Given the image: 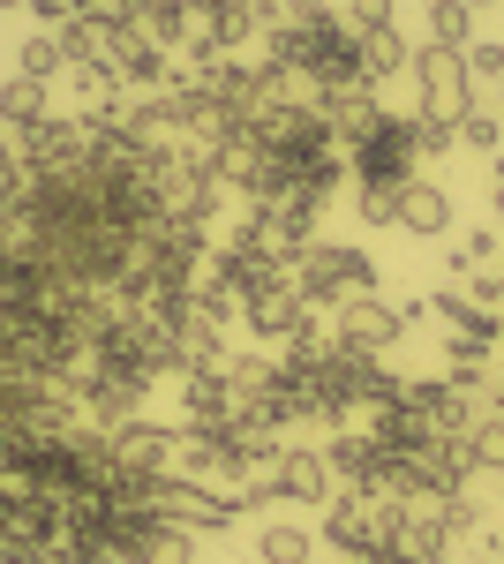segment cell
<instances>
[{"mask_svg":"<svg viewBox=\"0 0 504 564\" xmlns=\"http://www.w3.org/2000/svg\"><path fill=\"white\" fill-rule=\"evenodd\" d=\"M136 31L159 45V53H189V39H196V8H189V0H151Z\"/></svg>","mask_w":504,"mask_h":564,"instance_id":"cell-16","label":"cell"},{"mask_svg":"<svg viewBox=\"0 0 504 564\" xmlns=\"http://www.w3.org/2000/svg\"><path fill=\"white\" fill-rule=\"evenodd\" d=\"M467 8H474V15H482V8H497V0H467Z\"/></svg>","mask_w":504,"mask_h":564,"instance_id":"cell-32","label":"cell"},{"mask_svg":"<svg viewBox=\"0 0 504 564\" xmlns=\"http://www.w3.org/2000/svg\"><path fill=\"white\" fill-rule=\"evenodd\" d=\"M332 339L346 354H377V361H384V354L407 339V316H399V302H384V294H354V302L339 308Z\"/></svg>","mask_w":504,"mask_h":564,"instance_id":"cell-5","label":"cell"},{"mask_svg":"<svg viewBox=\"0 0 504 564\" xmlns=\"http://www.w3.org/2000/svg\"><path fill=\"white\" fill-rule=\"evenodd\" d=\"M421 23H429V45H444V53H467L474 45V8L467 0H429Z\"/></svg>","mask_w":504,"mask_h":564,"instance_id":"cell-18","label":"cell"},{"mask_svg":"<svg viewBox=\"0 0 504 564\" xmlns=\"http://www.w3.org/2000/svg\"><path fill=\"white\" fill-rule=\"evenodd\" d=\"M467 459H474V475H504V414L497 406L467 430Z\"/></svg>","mask_w":504,"mask_h":564,"instance_id":"cell-22","label":"cell"},{"mask_svg":"<svg viewBox=\"0 0 504 564\" xmlns=\"http://www.w3.org/2000/svg\"><path fill=\"white\" fill-rule=\"evenodd\" d=\"M39 121H53V113H45V84H31V76L0 84V129H8V135H31Z\"/></svg>","mask_w":504,"mask_h":564,"instance_id":"cell-17","label":"cell"},{"mask_svg":"<svg viewBox=\"0 0 504 564\" xmlns=\"http://www.w3.org/2000/svg\"><path fill=\"white\" fill-rule=\"evenodd\" d=\"M354 212H362V226H399V196H392V188H362Z\"/></svg>","mask_w":504,"mask_h":564,"instance_id":"cell-25","label":"cell"},{"mask_svg":"<svg viewBox=\"0 0 504 564\" xmlns=\"http://www.w3.org/2000/svg\"><path fill=\"white\" fill-rule=\"evenodd\" d=\"M362 564H415V557H399V550H377V557H362Z\"/></svg>","mask_w":504,"mask_h":564,"instance_id":"cell-30","label":"cell"},{"mask_svg":"<svg viewBox=\"0 0 504 564\" xmlns=\"http://www.w3.org/2000/svg\"><path fill=\"white\" fill-rule=\"evenodd\" d=\"M317 308H301L294 279H271V286H256V294H242V324H249L256 347H287L301 324H309Z\"/></svg>","mask_w":504,"mask_h":564,"instance_id":"cell-7","label":"cell"},{"mask_svg":"<svg viewBox=\"0 0 504 564\" xmlns=\"http://www.w3.org/2000/svg\"><path fill=\"white\" fill-rule=\"evenodd\" d=\"M460 61H467V76H474V84H504V45L497 39H474Z\"/></svg>","mask_w":504,"mask_h":564,"instance_id":"cell-24","label":"cell"},{"mask_svg":"<svg viewBox=\"0 0 504 564\" xmlns=\"http://www.w3.org/2000/svg\"><path fill=\"white\" fill-rule=\"evenodd\" d=\"M234 422V384L226 369H189L181 377V430H226Z\"/></svg>","mask_w":504,"mask_h":564,"instance_id":"cell-11","label":"cell"},{"mask_svg":"<svg viewBox=\"0 0 504 564\" xmlns=\"http://www.w3.org/2000/svg\"><path fill=\"white\" fill-rule=\"evenodd\" d=\"M317 113H324V129H332L339 151H354V143L384 121V98H377V84H332L317 98Z\"/></svg>","mask_w":504,"mask_h":564,"instance_id":"cell-9","label":"cell"},{"mask_svg":"<svg viewBox=\"0 0 504 564\" xmlns=\"http://www.w3.org/2000/svg\"><path fill=\"white\" fill-rule=\"evenodd\" d=\"M332 467H324V444H287V459H279V475H271V497H287V505H332Z\"/></svg>","mask_w":504,"mask_h":564,"instance_id":"cell-10","label":"cell"},{"mask_svg":"<svg viewBox=\"0 0 504 564\" xmlns=\"http://www.w3.org/2000/svg\"><path fill=\"white\" fill-rule=\"evenodd\" d=\"M256 31H264V0H234V8L196 15V45H204V53H218V61H234Z\"/></svg>","mask_w":504,"mask_h":564,"instance_id":"cell-12","label":"cell"},{"mask_svg":"<svg viewBox=\"0 0 504 564\" xmlns=\"http://www.w3.org/2000/svg\"><path fill=\"white\" fill-rule=\"evenodd\" d=\"M53 39H61V53H68V68H106V23H98V15L61 23Z\"/></svg>","mask_w":504,"mask_h":564,"instance_id":"cell-21","label":"cell"},{"mask_svg":"<svg viewBox=\"0 0 504 564\" xmlns=\"http://www.w3.org/2000/svg\"><path fill=\"white\" fill-rule=\"evenodd\" d=\"M452 143H460V151H474V159H497V143H504V113H482V106H474L460 129H452Z\"/></svg>","mask_w":504,"mask_h":564,"instance_id":"cell-23","label":"cell"},{"mask_svg":"<svg viewBox=\"0 0 504 564\" xmlns=\"http://www.w3.org/2000/svg\"><path fill=\"white\" fill-rule=\"evenodd\" d=\"M15 174H23V151H15V135L0 129V181H15Z\"/></svg>","mask_w":504,"mask_h":564,"instance_id":"cell-28","label":"cell"},{"mask_svg":"<svg viewBox=\"0 0 504 564\" xmlns=\"http://www.w3.org/2000/svg\"><path fill=\"white\" fill-rule=\"evenodd\" d=\"M490 212H497V226H504V159H490Z\"/></svg>","mask_w":504,"mask_h":564,"instance_id":"cell-29","label":"cell"},{"mask_svg":"<svg viewBox=\"0 0 504 564\" xmlns=\"http://www.w3.org/2000/svg\"><path fill=\"white\" fill-rule=\"evenodd\" d=\"M415 151H421V159L452 151V129H444V121H429V113H415Z\"/></svg>","mask_w":504,"mask_h":564,"instance_id":"cell-27","label":"cell"},{"mask_svg":"<svg viewBox=\"0 0 504 564\" xmlns=\"http://www.w3.org/2000/svg\"><path fill=\"white\" fill-rule=\"evenodd\" d=\"M106 68H114L121 90H136V98H151V90L173 84V53H159L136 23H106Z\"/></svg>","mask_w":504,"mask_h":564,"instance_id":"cell-6","label":"cell"},{"mask_svg":"<svg viewBox=\"0 0 504 564\" xmlns=\"http://www.w3.org/2000/svg\"><path fill=\"white\" fill-rule=\"evenodd\" d=\"M106 436H114V459H121L128 475H143V481L173 475V444H181V430L151 422V414H128V422H114Z\"/></svg>","mask_w":504,"mask_h":564,"instance_id":"cell-8","label":"cell"},{"mask_svg":"<svg viewBox=\"0 0 504 564\" xmlns=\"http://www.w3.org/2000/svg\"><path fill=\"white\" fill-rule=\"evenodd\" d=\"M362 39V84H392V76H407L415 68V45L399 39V23H384V31H354Z\"/></svg>","mask_w":504,"mask_h":564,"instance_id":"cell-15","label":"cell"},{"mask_svg":"<svg viewBox=\"0 0 504 564\" xmlns=\"http://www.w3.org/2000/svg\"><path fill=\"white\" fill-rule=\"evenodd\" d=\"M399 557L415 564H444L452 557V534H444V520H437V497H415L407 505V520H399V542H392Z\"/></svg>","mask_w":504,"mask_h":564,"instance_id":"cell-14","label":"cell"},{"mask_svg":"<svg viewBox=\"0 0 504 564\" xmlns=\"http://www.w3.org/2000/svg\"><path fill=\"white\" fill-rule=\"evenodd\" d=\"M287 279H294L301 308H346L354 294H377V263H369V249H354V241H309L287 263Z\"/></svg>","mask_w":504,"mask_h":564,"instance_id":"cell-1","label":"cell"},{"mask_svg":"<svg viewBox=\"0 0 504 564\" xmlns=\"http://www.w3.org/2000/svg\"><path fill=\"white\" fill-rule=\"evenodd\" d=\"M421 84V106L415 113H429V121H444V129H460L467 113H474V76H467L460 53H444V45H415V68H407Z\"/></svg>","mask_w":504,"mask_h":564,"instance_id":"cell-4","label":"cell"},{"mask_svg":"<svg viewBox=\"0 0 504 564\" xmlns=\"http://www.w3.org/2000/svg\"><path fill=\"white\" fill-rule=\"evenodd\" d=\"M421 166V151H415V113H384L377 129L362 135L354 151H346V174H354V188H407Z\"/></svg>","mask_w":504,"mask_h":564,"instance_id":"cell-3","label":"cell"},{"mask_svg":"<svg viewBox=\"0 0 504 564\" xmlns=\"http://www.w3.org/2000/svg\"><path fill=\"white\" fill-rule=\"evenodd\" d=\"M15 76H31V84H53V76H68V53L53 31H31V39L15 45Z\"/></svg>","mask_w":504,"mask_h":564,"instance_id":"cell-20","label":"cell"},{"mask_svg":"<svg viewBox=\"0 0 504 564\" xmlns=\"http://www.w3.org/2000/svg\"><path fill=\"white\" fill-rule=\"evenodd\" d=\"M309 557H317V534L294 520H271L256 534V564H309Z\"/></svg>","mask_w":504,"mask_h":564,"instance_id":"cell-19","label":"cell"},{"mask_svg":"<svg viewBox=\"0 0 504 564\" xmlns=\"http://www.w3.org/2000/svg\"><path fill=\"white\" fill-rule=\"evenodd\" d=\"M399 226L421 234V241H444V234H452V188H437V181L415 174L399 188Z\"/></svg>","mask_w":504,"mask_h":564,"instance_id":"cell-13","label":"cell"},{"mask_svg":"<svg viewBox=\"0 0 504 564\" xmlns=\"http://www.w3.org/2000/svg\"><path fill=\"white\" fill-rule=\"evenodd\" d=\"M392 23V0H346V31H384Z\"/></svg>","mask_w":504,"mask_h":564,"instance_id":"cell-26","label":"cell"},{"mask_svg":"<svg viewBox=\"0 0 504 564\" xmlns=\"http://www.w3.org/2000/svg\"><path fill=\"white\" fill-rule=\"evenodd\" d=\"M15 8H31V0H0V15H15Z\"/></svg>","mask_w":504,"mask_h":564,"instance_id":"cell-31","label":"cell"},{"mask_svg":"<svg viewBox=\"0 0 504 564\" xmlns=\"http://www.w3.org/2000/svg\"><path fill=\"white\" fill-rule=\"evenodd\" d=\"M399 520H407V505L399 497H384V489H332V505H324V542H332L339 557H377L399 542Z\"/></svg>","mask_w":504,"mask_h":564,"instance_id":"cell-2","label":"cell"}]
</instances>
